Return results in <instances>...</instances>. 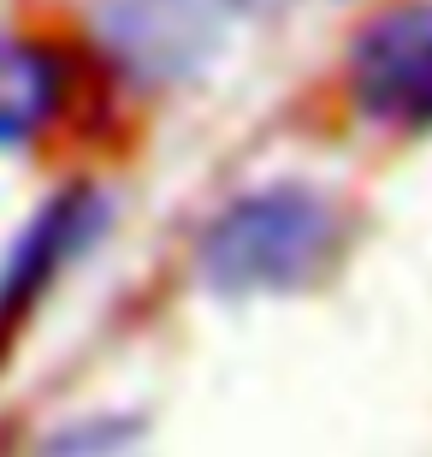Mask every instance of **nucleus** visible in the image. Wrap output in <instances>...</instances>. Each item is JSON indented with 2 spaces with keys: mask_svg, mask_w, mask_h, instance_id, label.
<instances>
[{
  "mask_svg": "<svg viewBox=\"0 0 432 457\" xmlns=\"http://www.w3.org/2000/svg\"><path fill=\"white\" fill-rule=\"evenodd\" d=\"M338 203L320 185L279 179L225 203L201 232L196 268L219 297H279L314 286L338 255Z\"/></svg>",
  "mask_w": 432,
  "mask_h": 457,
  "instance_id": "obj_1",
  "label": "nucleus"
},
{
  "mask_svg": "<svg viewBox=\"0 0 432 457\" xmlns=\"http://www.w3.org/2000/svg\"><path fill=\"white\" fill-rule=\"evenodd\" d=\"M349 96L385 131H432V0H391L355 30Z\"/></svg>",
  "mask_w": 432,
  "mask_h": 457,
  "instance_id": "obj_2",
  "label": "nucleus"
},
{
  "mask_svg": "<svg viewBox=\"0 0 432 457\" xmlns=\"http://www.w3.org/2000/svg\"><path fill=\"white\" fill-rule=\"evenodd\" d=\"M225 30L219 0H101V42L136 84H178Z\"/></svg>",
  "mask_w": 432,
  "mask_h": 457,
  "instance_id": "obj_3",
  "label": "nucleus"
},
{
  "mask_svg": "<svg viewBox=\"0 0 432 457\" xmlns=\"http://www.w3.org/2000/svg\"><path fill=\"white\" fill-rule=\"evenodd\" d=\"M101 220H107V208H101L95 190H60V196L18 232V244L6 250V262H0V327L24 321V315L48 297L53 279L95 244Z\"/></svg>",
  "mask_w": 432,
  "mask_h": 457,
  "instance_id": "obj_4",
  "label": "nucleus"
},
{
  "mask_svg": "<svg viewBox=\"0 0 432 457\" xmlns=\"http://www.w3.org/2000/svg\"><path fill=\"white\" fill-rule=\"evenodd\" d=\"M71 102L66 54L24 30H0V149H24Z\"/></svg>",
  "mask_w": 432,
  "mask_h": 457,
  "instance_id": "obj_5",
  "label": "nucleus"
},
{
  "mask_svg": "<svg viewBox=\"0 0 432 457\" xmlns=\"http://www.w3.org/2000/svg\"><path fill=\"white\" fill-rule=\"evenodd\" d=\"M143 422L136 416H77V422L53 428L36 440V457H136Z\"/></svg>",
  "mask_w": 432,
  "mask_h": 457,
  "instance_id": "obj_6",
  "label": "nucleus"
}]
</instances>
